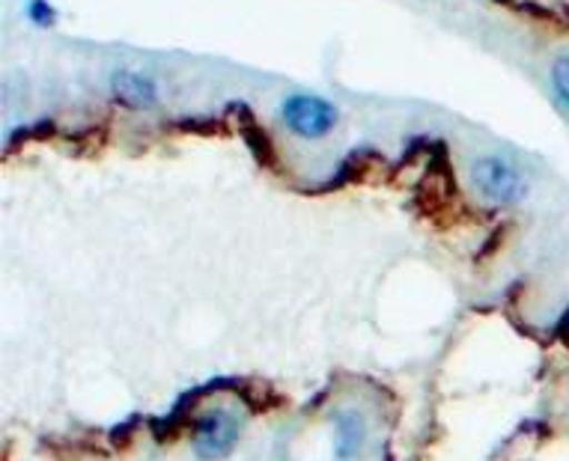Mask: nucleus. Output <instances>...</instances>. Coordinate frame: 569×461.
<instances>
[{
    "label": "nucleus",
    "mask_w": 569,
    "mask_h": 461,
    "mask_svg": "<svg viewBox=\"0 0 569 461\" xmlns=\"http://www.w3.org/2000/svg\"><path fill=\"white\" fill-rule=\"evenodd\" d=\"M280 113L299 138H322L337 126V108L319 96H290Z\"/></svg>",
    "instance_id": "obj_3"
},
{
    "label": "nucleus",
    "mask_w": 569,
    "mask_h": 461,
    "mask_svg": "<svg viewBox=\"0 0 569 461\" xmlns=\"http://www.w3.org/2000/svg\"><path fill=\"white\" fill-rule=\"evenodd\" d=\"M113 99L126 108H152L156 102V87L147 78L134 72H117L111 81Z\"/></svg>",
    "instance_id": "obj_5"
},
{
    "label": "nucleus",
    "mask_w": 569,
    "mask_h": 461,
    "mask_svg": "<svg viewBox=\"0 0 569 461\" xmlns=\"http://www.w3.org/2000/svg\"><path fill=\"white\" fill-rule=\"evenodd\" d=\"M242 429L244 417L233 408H206L203 414L194 420V429H191V452L200 461L227 459L236 450L239 438H242Z\"/></svg>",
    "instance_id": "obj_1"
},
{
    "label": "nucleus",
    "mask_w": 569,
    "mask_h": 461,
    "mask_svg": "<svg viewBox=\"0 0 569 461\" xmlns=\"http://www.w3.org/2000/svg\"><path fill=\"white\" fill-rule=\"evenodd\" d=\"M471 179H475L480 197L489 203H516L525 194L522 173L505 158H477L475 167H471Z\"/></svg>",
    "instance_id": "obj_2"
},
{
    "label": "nucleus",
    "mask_w": 569,
    "mask_h": 461,
    "mask_svg": "<svg viewBox=\"0 0 569 461\" xmlns=\"http://www.w3.org/2000/svg\"><path fill=\"white\" fill-rule=\"evenodd\" d=\"M335 455L340 461H352L361 455L367 441V420L358 411H335Z\"/></svg>",
    "instance_id": "obj_4"
},
{
    "label": "nucleus",
    "mask_w": 569,
    "mask_h": 461,
    "mask_svg": "<svg viewBox=\"0 0 569 461\" xmlns=\"http://www.w3.org/2000/svg\"><path fill=\"white\" fill-rule=\"evenodd\" d=\"M551 81H555V90L563 102L569 104V57H560L555 69H551Z\"/></svg>",
    "instance_id": "obj_6"
}]
</instances>
